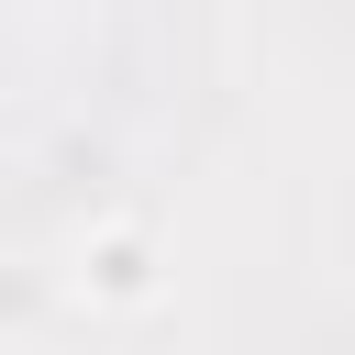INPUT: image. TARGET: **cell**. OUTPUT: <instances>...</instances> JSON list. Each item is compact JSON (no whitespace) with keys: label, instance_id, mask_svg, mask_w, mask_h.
Returning a JSON list of instances; mask_svg holds the SVG:
<instances>
[{"label":"cell","instance_id":"obj_1","mask_svg":"<svg viewBox=\"0 0 355 355\" xmlns=\"http://www.w3.org/2000/svg\"><path fill=\"white\" fill-rule=\"evenodd\" d=\"M155 288H166V255H155L144 222H89L78 233V300L89 311H144Z\"/></svg>","mask_w":355,"mask_h":355}]
</instances>
